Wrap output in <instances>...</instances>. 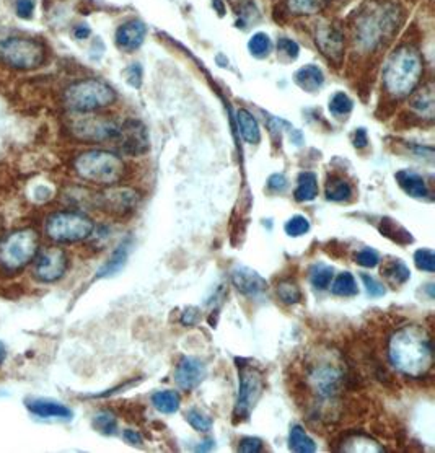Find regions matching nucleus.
Instances as JSON below:
<instances>
[{
  "label": "nucleus",
  "mask_w": 435,
  "mask_h": 453,
  "mask_svg": "<svg viewBox=\"0 0 435 453\" xmlns=\"http://www.w3.org/2000/svg\"><path fill=\"white\" fill-rule=\"evenodd\" d=\"M351 196H352V188L346 180L333 176V178H329L328 183H326V199H328V201L342 202V201H347Z\"/></svg>",
  "instance_id": "nucleus-27"
},
{
  "label": "nucleus",
  "mask_w": 435,
  "mask_h": 453,
  "mask_svg": "<svg viewBox=\"0 0 435 453\" xmlns=\"http://www.w3.org/2000/svg\"><path fill=\"white\" fill-rule=\"evenodd\" d=\"M278 52L280 56L287 57L289 61H296L298 57V52H300V48L296 41L289 39V38H280L278 41Z\"/></svg>",
  "instance_id": "nucleus-42"
},
{
  "label": "nucleus",
  "mask_w": 435,
  "mask_h": 453,
  "mask_svg": "<svg viewBox=\"0 0 435 453\" xmlns=\"http://www.w3.org/2000/svg\"><path fill=\"white\" fill-rule=\"evenodd\" d=\"M39 251V235L33 229H20L0 242V266L7 271L23 269Z\"/></svg>",
  "instance_id": "nucleus-5"
},
{
  "label": "nucleus",
  "mask_w": 435,
  "mask_h": 453,
  "mask_svg": "<svg viewBox=\"0 0 435 453\" xmlns=\"http://www.w3.org/2000/svg\"><path fill=\"white\" fill-rule=\"evenodd\" d=\"M46 235L56 243H77L93 233L95 224L88 215L77 211L54 212L46 220Z\"/></svg>",
  "instance_id": "nucleus-6"
},
{
  "label": "nucleus",
  "mask_w": 435,
  "mask_h": 453,
  "mask_svg": "<svg viewBox=\"0 0 435 453\" xmlns=\"http://www.w3.org/2000/svg\"><path fill=\"white\" fill-rule=\"evenodd\" d=\"M434 105L435 102H434L432 85L420 90V92L412 98V103H411V106L414 108L420 116L427 117V119H432L434 117Z\"/></svg>",
  "instance_id": "nucleus-28"
},
{
  "label": "nucleus",
  "mask_w": 435,
  "mask_h": 453,
  "mask_svg": "<svg viewBox=\"0 0 435 453\" xmlns=\"http://www.w3.org/2000/svg\"><path fill=\"white\" fill-rule=\"evenodd\" d=\"M117 142H119L121 151L128 155H142L148 151V134L145 126L140 121L129 119L122 122L119 135H117Z\"/></svg>",
  "instance_id": "nucleus-12"
},
{
  "label": "nucleus",
  "mask_w": 435,
  "mask_h": 453,
  "mask_svg": "<svg viewBox=\"0 0 435 453\" xmlns=\"http://www.w3.org/2000/svg\"><path fill=\"white\" fill-rule=\"evenodd\" d=\"M121 124L103 116H87L84 119H77L72 124V133L87 142H108L116 140L119 135Z\"/></svg>",
  "instance_id": "nucleus-10"
},
{
  "label": "nucleus",
  "mask_w": 435,
  "mask_h": 453,
  "mask_svg": "<svg viewBox=\"0 0 435 453\" xmlns=\"http://www.w3.org/2000/svg\"><path fill=\"white\" fill-rule=\"evenodd\" d=\"M360 279H362V282H364L365 291L370 297H383L385 293H387V289H385V285L380 282L378 279H375L374 276L360 273Z\"/></svg>",
  "instance_id": "nucleus-41"
},
{
  "label": "nucleus",
  "mask_w": 435,
  "mask_h": 453,
  "mask_svg": "<svg viewBox=\"0 0 435 453\" xmlns=\"http://www.w3.org/2000/svg\"><path fill=\"white\" fill-rule=\"evenodd\" d=\"M284 230L289 237H302V235H305L310 230V220L303 215H293L292 219L285 222Z\"/></svg>",
  "instance_id": "nucleus-38"
},
{
  "label": "nucleus",
  "mask_w": 435,
  "mask_h": 453,
  "mask_svg": "<svg viewBox=\"0 0 435 453\" xmlns=\"http://www.w3.org/2000/svg\"><path fill=\"white\" fill-rule=\"evenodd\" d=\"M271 39L266 33H256L251 36V39L248 41V49L255 57H266L271 52Z\"/></svg>",
  "instance_id": "nucleus-36"
},
{
  "label": "nucleus",
  "mask_w": 435,
  "mask_h": 453,
  "mask_svg": "<svg viewBox=\"0 0 435 453\" xmlns=\"http://www.w3.org/2000/svg\"><path fill=\"white\" fill-rule=\"evenodd\" d=\"M17 15L23 20H30L35 12V0H17L15 2Z\"/></svg>",
  "instance_id": "nucleus-45"
},
{
  "label": "nucleus",
  "mask_w": 435,
  "mask_h": 453,
  "mask_svg": "<svg viewBox=\"0 0 435 453\" xmlns=\"http://www.w3.org/2000/svg\"><path fill=\"white\" fill-rule=\"evenodd\" d=\"M122 436H124V441L128 442V443H130V445H142V442H144L142 436H140L137 430L126 429Z\"/></svg>",
  "instance_id": "nucleus-49"
},
{
  "label": "nucleus",
  "mask_w": 435,
  "mask_h": 453,
  "mask_svg": "<svg viewBox=\"0 0 435 453\" xmlns=\"http://www.w3.org/2000/svg\"><path fill=\"white\" fill-rule=\"evenodd\" d=\"M352 108H354V102L344 92L334 93L333 98L329 99V111L331 115H334L336 117L347 116L349 113L352 111Z\"/></svg>",
  "instance_id": "nucleus-35"
},
{
  "label": "nucleus",
  "mask_w": 435,
  "mask_h": 453,
  "mask_svg": "<svg viewBox=\"0 0 435 453\" xmlns=\"http://www.w3.org/2000/svg\"><path fill=\"white\" fill-rule=\"evenodd\" d=\"M293 196L298 202L313 201L318 196V178L313 171H303L297 180V188Z\"/></svg>",
  "instance_id": "nucleus-23"
},
{
  "label": "nucleus",
  "mask_w": 435,
  "mask_h": 453,
  "mask_svg": "<svg viewBox=\"0 0 435 453\" xmlns=\"http://www.w3.org/2000/svg\"><path fill=\"white\" fill-rule=\"evenodd\" d=\"M238 450L243 453H258L262 450V441L256 437H244L240 441Z\"/></svg>",
  "instance_id": "nucleus-44"
},
{
  "label": "nucleus",
  "mask_w": 435,
  "mask_h": 453,
  "mask_svg": "<svg viewBox=\"0 0 435 453\" xmlns=\"http://www.w3.org/2000/svg\"><path fill=\"white\" fill-rule=\"evenodd\" d=\"M0 61L13 69H36L44 61V48L31 38H8L0 43Z\"/></svg>",
  "instance_id": "nucleus-7"
},
{
  "label": "nucleus",
  "mask_w": 435,
  "mask_h": 453,
  "mask_svg": "<svg viewBox=\"0 0 435 453\" xmlns=\"http://www.w3.org/2000/svg\"><path fill=\"white\" fill-rule=\"evenodd\" d=\"M331 285V292L338 297H354L359 293L354 276L351 273H341Z\"/></svg>",
  "instance_id": "nucleus-29"
},
{
  "label": "nucleus",
  "mask_w": 435,
  "mask_h": 453,
  "mask_svg": "<svg viewBox=\"0 0 435 453\" xmlns=\"http://www.w3.org/2000/svg\"><path fill=\"white\" fill-rule=\"evenodd\" d=\"M334 278V269L328 264H315L310 269V282L313 285L315 289H320V291H325V289L329 287V284L333 282Z\"/></svg>",
  "instance_id": "nucleus-32"
},
{
  "label": "nucleus",
  "mask_w": 435,
  "mask_h": 453,
  "mask_svg": "<svg viewBox=\"0 0 435 453\" xmlns=\"http://www.w3.org/2000/svg\"><path fill=\"white\" fill-rule=\"evenodd\" d=\"M367 144H369V139H367V133L365 129H357L356 131V135H354V146L357 148H364L367 147Z\"/></svg>",
  "instance_id": "nucleus-50"
},
{
  "label": "nucleus",
  "mask_w": 435,
  "mask_h": 453,
  "mask_svg": "<svg viewBox=\"0 0 435 453\" xmlns=\"http://www.w3.org/2000/svg\"><path fill=\"white\" fill-rule=\"evenodd\" d=\"M74 35H75L77 39H85V38H88V36H90V28L87 25H80V26H77V28H75Z\"/></svg>",
  "instance_id": "nucleus-51"
},
{
  "label": "nucleus",
  "mask_w": 435,
  "mask_h": 453,
  "mask_svg": "<svg viewBox=\"0 0 435 453\" xmlns=\"http://www.w3.org/2000/svg\"><path fill=\"white\" fill-rule=\"evenodd\" d=\"M382 276L392 285H403L411 278L409 267L400 260H389L382 267Z\"/></svg>",
  "instance_id": "nucleus-26"
},
{
  "label": "nucleus",
  "mask_w": 435,
  "mask_h": 453,
  "mask_svg": "<svg viewBox=\"0 0 435 453\" xmlns=\"http://www.w3.org/2000/svg\"><path fill=\"white\" fill-rule=\"evenodd\" d=\"M289 448L297 453H313L316 452V443L302 425H292L289 434Z\"/></svg>",
  "instance_id": "nucleus-25"
},
{
  "label": "nucleus",
  "mask_w": 435,
  "mask_h": 453,
  "mask_svg": "<svg viewBox=\"0 0 435 453\" xmlns=\"http://www.w3.org/2000/svg\"><path fill=\"white\" fill-rule=\"evenodd\" d=\"M124 75L128 77V81L133 87L139 88L142 85V67L140 64H133L124 70Z\"/></svg>",
  "instance_id": "nucleus-46"
},
{
  "label": "nucleus",
  "mask_w": 435,
  "mask_h": 453,
  "mask_svg": "<svg viewBox=\"0 0 435 453\" xmlns=\"http://www.w3.org/2000/svg\"><path fill=\"white\" fill-rule=\"evenodd\" d=\"M35 278L41 282H56L66 274L67 255L61 248H46V250L38 251L35 258Z\"/></svg>",
  "instance_id": "nucleus-11"
},
{
  "label": "nucleus",
  "mask_w": 435,
  "mask_h": 453,
  "mask_svg": "<svg viewBox=\"0 0 435 453\" xmlns=\"http://www.w3.org/2000/svg\"><path fill=\"white\" fill-rule=\"evenodd\" d=\"M307 383L321 400H333L342 388L344 370L336 362L318 360L308 370Z\"/></svg>",
  "instance_id": "nucleus-8"
},
{
  "label": "nucleus",
  "mask_w": 435,
  "mask_h": 453,
  "mask_svg": "<svg viewBox=\"0 0 435 453\" xmlns=\"http://www.w3.org/2000/svg\"><path fill=\"white\" fill-rule=\"evenodd\" d=\"M93 427L103 436H115L117 430V421L110 411H102L93 418Z\"/></svg>",
  "instance_id": "nucleus-34"
},
{
  "label": "nucleus",
  "mask_w": 435,
  "mask_h": 453,
  "mask_svg": "<svg viewBox=\"0 0 435 453\" xmlns=\"http://www.w3.org/2000/svg\"><path fill=\"white\" fill-rule=\"evenodd\" d=\"M26 409L31 414L38 416V418L49 419V418H57V419H70L72 411L62 403L48 400V398H28L25 401Z\"/></svg>",
  "instance_id": "nucleus-15"
},
{
  "label": "nucleus",
  "mask_w": 435,
  "mask_h": 453,
  "mask_svg": "<svg viewBox=\"0 0 435 453\" xmlns=\"http://www.w3.org/2000/svg\"><path fill=\"white\" fill-rule=\"evenodd\" d=\"M414 262L418 269L425 271V273H434L435 271V255L429 248H423L414 253Z\"/></svg>",
  "instance_id": "nucleus-40"
},
{
  "label": "nucleus",
  "mask_w": 435,
  "mask_h": 453,
  "mask_svg": "<svg viewBox=\"0 0 435 453\" xmlns=\"http://www.w3.org/2000/svg\"><path fill=\"white\" fill-rule=\"evenodd\" d=\"M237 122H238V129L240 134L244 142L251 144L255 146L261 140V131H260V124L255 119V116L251 115L248 110H238L237 111Z\"/></svg>",
  "instance_id": "nucleus-22"
},
{
  "label": "nucleus",
  "mask_w": 435,
  "mask_h": 453,
  "mask_svg": "<svg viewBox=\"0 0 435 453\" xmlns=\"http://www.w3.org/2000/svg\"><path fill=\"white\" fill-rule=\"evenodd\" d=\"M75 171L80 178L95 184L113 186L124 176L126 165L116 153L108 151H88L77 157Z\"/></svg>",
  "instance_id": "nucleus-3"
},
{
  "label": "nucleus",
  "mask_w": 435,
  "mask_h": 453,
  "mask_svg": "<svg viewBox=\"0 0 435 453\" xmlns=\"http://www.w3.org/2000/svg\"><path fill=\"white\" fill-rule=\"evenodd\" d=\"M186 421L193 429L199 430V432H209L212 427V419L206 413H202L197 407H191V409L186 413Z\"/></svg>",
  "instance_id": "nucleus-37"
},
{
  "label": "nucleus",
  "mask_w": 435,
  "mask_h": 453,
  "mask_svg": "<svg viewBox=\"0 0 435 453\" xmlns=\"http://www.w3.org/2000/svg\"><path fill=\"white\" fill-rule=\"evenodd\" d=\"M207 375V369L204 365V362H201L196 357H189L186 356L178 362L175 370V382L181 389H194L196 387L201 385V382L206 378Z\"/></svg>",
  "instance_id": "nucleus-13"
},
{
  "label": "nucleus",
  "mask_w": 435,
  "mask_h": 453,
  "mask_svg": "<svg viewBox=\"0 0 435 453\" xmlns=\"http://www.w3.org/2000/svg\"><path fill=\"white\" fill-rule=\"evenodd\" d=\"M356 261H357V264H360L362 267H375V266H378L380 256H378V253L375 250H371V248H364V250L357 251Z\"/></svg>",
  "instance_id": "nucleus-43"
},
{
  "label": "nucleus",
  "mask_w": 435,
  "mask_h": 453,
  "mask_svg": "<svg viewBox=\"0 0 435 453\" xmlns=\"http://www.w3.org/2000/svg\"><path fill=\"white\" fill-rule=\"evenodd\" d=\"M147 28L140 20H130L121 25L116 31V44L122 51H135L142 46Z\"/></svg>",
  "instance_id": "nucleus-16"
},
{
  "label": "nucleus",
  "mask_w": 435,
  "mask_h": 453,
  "mask_svg": "<svg viewBox=\"0 0 435 453\" xmlns=\"http://www.w3.org/2000/svg\"><path fill=\"white\" fill-rule=\"evenodd\" d=\"M278 296L285 305H296L302 300L300 287L292 280H282L278 284Z\"/></svg>",
  "instance_id": "nucleus-33"
},
{
  "label": "nucleus",
  "mask_w": 435,
  "mask_h": 453,
  "mask_svg": "<svg viewBox=\"0 0 435 453\" xmlns=\"http://www.w3.org/2000/svg\"><path fill=\"white\" fill-rule=\"evenodd\" d=\"M129 251H130V238L124 240V242L119 243V247L113 251L110 260H108L105 264L99 267L97 278H110V276H115L116 273H119V271L122 269V266H124L126 261H128Z\"/></svg>",
  "instance_id": "nucleus-21"
},
{
  "label": "nucleus",
  "mask_w": 435,
  "mask_h": 453,
  "mask_svg": "<svg viewBox=\"0 0 435 453\" xmlns=\"http://www.w3.org/2000/svg\"><path fill=\"white\" fill-rule=\"evenodd\" d=\"M6 356H7V351H6V346H3L2 343H0V364H2L3 360H6Z\"/></svg>",
  "instance_id": "nucleus-52"
},
{
  "label": "nucleus",
  "mask_w": 435,
  "mask_h": 453,
  "mask_svg": "<svg viewBox=\"0 0 435 453\" xmlns=\"http://www.w3.org/2000/svg\"><path fill=\"white\" fill-rule=\"evenodd\" d=\"M388 359L393 369L411 378H420L432 369V339L423 326H403L388 341Z\"/></svg>",
  "instance_id": "nucleus-1"
},
{
  "label": "nucleus",
  "mask_w": 435,
  "mask_h": 453,
  "mask_svg": "<svg viewBox=\"0 0 435 453\" xmlns=\"http://www.w3.org/2000/svg\"><path fill=\"white\" fill-rule=\"evenodd\" d=\"M64 102L75 113H93L111 106L116 102V93L106 81L87 79L70 85L66 90Z\"/></svg>",
  "instance_id": "nucleus-4"
},
{
  "label": "nucleus",
  "mask_w": 435,
  "mask_h": 453,
  "mask_svg": "<svg viewBox=\"0 0 435 453\" xmlns=\"http://www.w3.org/2000/svg\"><path fill=\"white\" fill-rule=\"evenodd\" d=\"M396 181L400 184L403 191L406 194H409L411 197L416 199H424L429 196V188L425 184V180L423 176L416 173V171L411 170H400L396 173Z\"/></svg>",
  "instance_id": "nucleus-19"
},
{
  "label": "nucleus",
  "mask_w": 435,
  "mask_h": 453,
  "mask_svg": "<svg viewBox=\"0 0 435 453\" xmlns=\"http://www.w3.org/2000/svg\"><path fill=\"white\" fill-rule=\"evenodd\" d=\"M342 450L346 452H382L383 448L378 445L377 442L371 441L370 437L364 436V434H357V436H351L346 438L342 443Z\"/></svg>",
  "instance_id": "nucleus-31"
},
{
  "label": "nucleus",
  "mask_w": 435,
  "mask_h": 453,
  "mask_svg": "<svg viewBox=\"0 0 435 453\" xmlns=\"http://www.w3.org/2000/svg\"><path fill=\"white\" fill-rule=\"evenodd\" d=\"M423 75V59L409 46L398 48L388 59L383 70L385 88L393 97H407L418 87Z\"/></svg>",
  "instance_id": "nucleus-2"
},
{
  "label": "nucleus",
  "mask_w": 435,
  "mask_h": 453,
  "mask_svg": "<svg viewBox=\"0 0 435 453\" xmlns=\"http://www.w3.org/2000/svg\"><path fill=\"white\" fill-rule=\"evenodd\" d=\"M230 278H232V284L238 289V292L244 293V296H260L267 289L266 279L250 267H235Z\"/></svg>",
  "instance_id": "nucleus-14"
},
{
  "label": "nucleus",
  "mask_w": 435,
  "mask_h": 453,
  "mask_svg": "<svg viewBox=\"0 0 435 453\" xmlns=\"http://www.w3.org/2000/svg\"><path fill=\"white\" fill-rule=\"evenodd\" d=\"M152 405L158 413L162 414H173L180 409L181 398L175 389H162L152 395Z\"/></svg>",
  "instance_id": "nucleus-24"
},
{
  "label": "nucleus",
  "mask_w": 435,
  "mask_h": 453,
  "mask_svg": "<svg viewBox=\"0 0 435 453\" xmlns=\"http://www.w3.org/2000/svg\"><path fill=\"white\" fill-rule=\"evenodd\" d=\"M293 80H296V84L302 90H305V92H308V93H315V92H318L321 87H323L325 75L318 66L308 64L296 72Z\"/></svg>",
  "instance_id": "nucleus-20"
},
{
  "label": "nucleus",
  "mask_w": 435,
  "mask_h": 453,
  "mask_svg": "<svg viewBox=\"0 0 435 453\" xmlns=\"http://www.w3.org/2000/svg\"><path fill=\"white\" fill-rule=\"evenodd\" d=\"M264 389V378L261 370L253 365L240 367V380H238V398L235 405V418L248 419L251 411L255 409L256 403L260 401Z\"/></svg>",
  "instance_id": "nucleus-9"
},
{
  "label": "nucleus",
  "mask_w": 435,
  "mask_h": 453,
  "mask_svg": "<svg viewBox=\"0 0 435 453\" xmlns=\"http://www.w3.org/2000/svg\"><path fill=\"white\" fill-rule=\"evenodd\" d=\"M380 232H382V235H385V237L392 238L393 242L400 244H407L412 242L411 233L407 232L406 229H403L401 225H398L395 220L388 219V217H385L382 224H380Z\"/></svg>",
  "instance_id": "nucleus-30"
},
{
  "label": "nucleus",
  "mask_w": 435,
  "mask_h": 453,
  "mask_svg": "<svg viewBox=\"0 0 435 453\" xmlns=\"http://www.w3.org/2000/svg\"><path fill=\"white\" fill-rule=\"evenodd\" d=\"M199 318H201V311L196 307H188L181 315V323L184 326H194L197 325Z\"/></svg>",
  "instance_id": "nucleus-48"
},
{
  "label": "nucleus",
  "mask_w": 435,
  "mask_h": 453,
  "mask_svg": "<svg viewBox=\"0 0 435 453\" xmlns=\"http://www.w3.org/2000/svg\"><path fill=\"white\" fill-rule=\"evenodd\" d=\"M103 202L113 214H128L137 206V194L130 189H115L103 196Z\"/></svg>",
  "instance_id": "nucleus-18"
},
{
  "label": "nucleus",
  "mask_w": 435,
  "mask_h": 453,
  "mask_svg": "<svg viewBox=\"0 0 435 453\" xmlns=\"http://www.w3.org/2000/svg\"><path fill=\"white\" fill-rule=\"evenodd\" d=\"M267 188L273 193H282L285 191V188H287V178H285L284 175L276 173L267 180Z\"/></svg>",
  "instance_id": "nucleus-47"
},
{
  "label": "nucleus",
  "mask_w": 435,
  "mask_h": 453,
  "mask_svg": "<svg viewBox=\"0 0 435 453\" xmlns=\"http://www.w3.org/2000/svg\"><path fill=\"white\" fill-rule=\"evenodd\" d=\"M289 7L297 15H311L320 10L321 0H290Z\"/></svg>",
  "instance_id": "nucleus-39"
},
{
  "label": "nucleus",
  "mask_w": 435,
  "mask_h": 453,
  "mask_svg": "<svg viewBox=\"0 0 435 453\" xmlns=\"http://www.w3.org/2000/svg\"><path fill=\"white\" fill-rule=\"evenodd\" d=\"M316 44H318V48L331 61H341L344 51V38L341 31L334 28V26H321L316 31Z\"/></svg>",
  "instance_id": "nucleus-17"
}]
</instances>
